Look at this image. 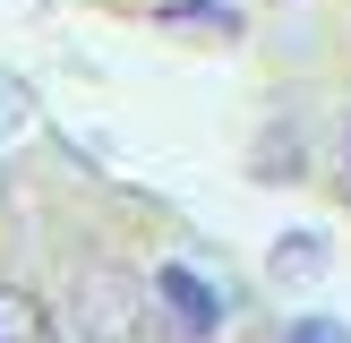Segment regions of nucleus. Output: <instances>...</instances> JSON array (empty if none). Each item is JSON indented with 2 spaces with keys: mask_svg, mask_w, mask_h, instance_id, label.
I'll list each match as a JSON object with an SVG mask.
<instances>
[{
  "mask_svg": "<svg viewBox=\"0 0 351 343\" xmlns=\"http://www.w3.org/2000/svg\"><path fill=\"white\" fill-rule=\"evenodd\" d=\"M146 300H154V326H163L171 343H215V335H223V318H232V300L215 292V274H197L189 257L154 266Z\"/></svg>",
  "mask_w": 351,
  "mask_h": 343,
  "instance_id": "nucleus-1",
  "label": "nucleus"
},
{
  "mask_svg": "<svg viewBox=\"0 0 351 343\" xmlns=\"http://www.w3.org/2000/svg\"><path fill=\"white\" fill-rule=\"evenodd\" d=\"M146 17L163 34H180V43H240L249 34V9H232V0H163Z\"/></svg>",
  "mask_w": 351,
  "mask_h": 343,
  "instance_id": "nucleus-2",
  "label": "nucleus"
},
{
  "mask_svg": "<svg viewBox=\"0 0 351 343\" xmlns=\"http://www.w3.org/2000/svg\"><path fill=\"white\" fill-rule=\"evenodd\" d=\"M326 266H335V240H326V232H283V240L266 249V283H274V292L326 283Z\"/></svg>",
  "mask_w": 351,
  "mask_h": 343,
  "instance_id": "nucleus-3",
  "label": "nucleus"
},
{
  "mask_svg": "<svg viewBox=\"0 0 351 343\" xmlns=\"http://www.w3.org/2000/svg\"><path fill=\"white\" fill-rule=\"evenodd\" d=\"M137 318H146L137 292L120 283V274H95V283H86V326H77V335H86V343H120Z\"/></svg>",
  "mask_w": 351,
  "mask_h": 343,
  "instance_id": "nucleus-4",
  "label": "nucleus"
},
{
  "mask_svg": "<svg viewBox=\"0 0 351 343\" xmlns=\"http://www.w3.org/2000/svg\"><path fill=\"white\" fill-rule=\"evenodd\" d=\"M249 180H300V129H291V120H266V129H257Z\"/></svg>",
  "mask_w": 351,
  "mask_h": 343,
  "instance_id": "nucleus-5",
  "label": "nucleus"
},
{
  "mask_svg": "<svg viewBox=\"0 0 351 343\" xmlns=\"http://www.w3.org/2000/svg\"><path fill=\"white\" fill-rule=\"evenodd\" d=\"M0 343H51V318L26 283H0Z\"/></svg>",
  "mask_w": 351,
  "mask_h": 343,
  "instance_id": "nucleus-6",
  "label": "nucleus"
},
{
  "mask_svg": "<svg viewBox=\"0 0 351 343\" xmlns=\"http://www.w3.org/2000/svg\"><path fill=\"white\" fill-rule=\"evenodd\" d=\"M26 129H34V86L17 69H0V146H17Z\"/></svg>",
  "mask_w": 351,
  "mask_h": 343,
  "instance_id": "nucleus-7",
  "label": "nucleus"
},
{
  "mask_svg": "<svg viewBox=\"0 0 351 343\" xmlns=\"http://www.w3.org/2000/svg\"><path fill=\"white\" fill-rule=\"evenodd\" d=\"M274 343H351V318H326V309H308V318H291Z\"/></svg>",
  "mask_w": 351,
  "mask_h": 343,
  "instance_id": "nucleus-8",
  "label": "nucleus"
},
{
  "mask_svg": "<svg viewBox=\"0 0 351 343\" xmlns=\"http://www.w3.org/2000/svg\"><path fill=\"white\" fill-rule=\"evenodd\" d=\"M343 198H351V112H343Z\"/></svg>",
  "mask_w": 351,
  "mask_h": 343,
  "instance_id": "nucleus-9",
  "label": "nucleus"
}]
</instances>
